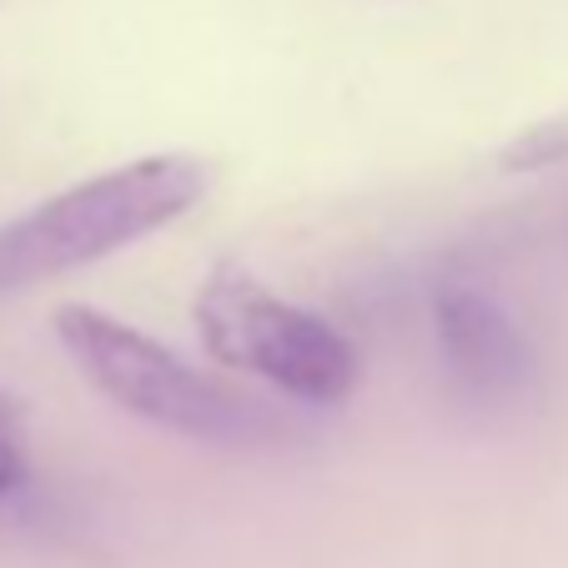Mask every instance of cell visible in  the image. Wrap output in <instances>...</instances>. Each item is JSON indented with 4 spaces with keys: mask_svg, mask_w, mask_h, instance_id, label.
<instances>
[{
    "mask_svg": "<svg viewBox=\"0 0 568 568\" xmlns=\"http://www.w3.org/2000/svg\"><path fill=\"white\" fill-rule=\"evenodd\" d=\"M192 312L202 347L216 363L262 377L297 403L333 408L363 383V353L353 347V337L337 333L317 312L277 297L267 282L236 262L206 272Z\"/></svg>",
    "mask_w": 568,
    "mask_h": 568,
    "instance_id": "3957f363",
    "label": "cell"
},
{
    "mask_svg": "<svg viewBox=\"0 0 568 568\" xmlns=\"http://www.w3.org/2000/svg\"><path fill=\"white\" fill-rule=\"evenodd\" d=\"M433 333H438V353L448 377L478 403H498L514 397L528 383V337L504 302L488 297L478 287H443L433 302Z\"/></svg>",
    "mask_w": 568,
    "mask_h": 568,
    "instance_id": "277c9868",
    "label": "cell"
},
{
    "mask_svg": "<svg viewBox=\"0 0 568 568\" xmlns=\"http://www.w3.org/2000/svg\"><path fill=\"white\" fill-rule=\"evenodd\" d=\"M31 488V458H26V418L11 393H0V508Z\"/></svg>",
    "mask_w": 568,
    "mask_h": 568,
    "instance_id": "5b68a950",
    "label": "cell"
},
{
    "mask_svg": "<svg viewBox=\"0 0 568 568\" xmlns=\"http://www.w3.org/2000/svg\"><path fill=\"white\" fill-rule=\"evenodd\" d=\"M206 196V166L186 151L136 156L101 176L65 186L0 226V297L51 282L61 272L126 252L131 242L172 226Z\"/></svg>",
    "mask_w": 568,
    "mask_h": 568,
    "instance_id": "6da1fadb",
    "label": "cell"
},
{
    "mask_svg": "<svg viewBox=\"0 0 568 568\" xmlns=\"http://www.w3.org/2000/svg\"><path fill=\"white\" fill-rule=\"evenodd\" d=\"M568 156V116H554V121H538L528 136H518L514 146L504 151V166L518 172V166H554V161Z\"/></svg>",
    "mask_w": 568,
    "mask_h": 568,
    "instance_id": "8992f818",
    "label": "cell"
},
{
    "mask_svg": "<svg viewBox=\"0 0 568 568\" xmlns=\"http://www.w3.org/2000/svg\"><path fill=\"white\" fill-rule=\"evenodd\" d=\"M51 322L75 373L106 403H116L121 413L151 423V428H166L192 443H222V448L272 443L292 428L272 403L182 363L172 347H161L156 337L136 333L101 307L65 302Z\"/></svg>",
    "mask_w": 568,
    "mask_h": 568,
    "instance_id": "7a4b0ae2",
    "label": "cell"
}]
</instances>
